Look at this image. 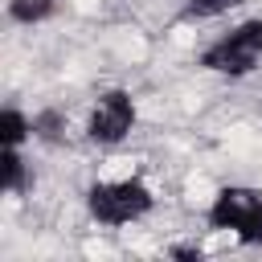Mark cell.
<instances>
[{"instance_id":"52a82bcc","label":"cell","mask_w":262,"mask_h":262,"mask_svg":"<svg viewBox=\"0 0 262 262\" xmlns=\"http://www.w3.org/2000/svg\"><path fill=\"white\" fill-rule=\"evenodd\" d=\"M66 131H70V115L61 106H41L33 115V139L37 143H49V147H61L66 143Z\"/></svg>"},{"instance_id":"30bf717a","label":"cell","mask_w":262,"mask_h":262,"mask_svg":"<svg viewBox=\"0 0 262 262\" xmlns=\"http://www.w3.org/2000/svg\"><path fill=\"white\" fill-rule=\"evenodd\" d=\"M168 258H180V262H201L205 250L196 242H180V246H168Z\"/></svg>"},{"instance_id":"9c48e42d","label":"cell","mask_w":262,"mask_h":262,"mask_svg":"<svg viewBox=\"0 0 262 262\" xmlns=\"http://www.w3.org/2000/svg\"><path fill=\"white\" fill-rule=\"evenodd\" d=\"M33 139V115H25L20 106H4L0 111V147H25Z\"/></svg>"},{"instance_id":"6da1fadb","label":"cell","mask_w":262,"mask_h":262,"mask_svg":"<svg viewBox=\"0 0 262 262\" xmlns=\"http://www.w3.org/2000/svg\"><path fill=\"white\" fill-rule=\"evenodd\" d=\"M82 201H86L90 221L106 225V229L139 225L156 209V192H151V184L143 176H106V180H94Z\"/></svg>"},{"instance_id":"3957f363","label":"cell","mask_w":262,"mask_h":262,"mask_svg":"<svg viewBox=\"0 0 262 262\" xmlns=\"http://www.w3.org/2000/svg\"><path fill=\"white\" fill-rule=\"evenodd\" d=\"M205 225L217 233H229L242 246H262V188H250V184L217 188L205 209Z\"/></svg>"},{"instance_id":"277c9868","label":"cell","mask_w":262,"mask_h":262,"mask_svg":"<svg viewBox=\"0 0 262 262\" xmlns=\"http://www.w3.org/2000/svg\"><path fill=\"white\" fill-rule=\"evenodd\" d=\"M139 123V106H135V94L123 90V86H111L102 90L94 102H90V115H86V143L94 147H119L131 139Z\"/></svg>"},{"instance_id":"ba28073f","label":"cell","mask_w":262,"mask_h":262,"mask_svg":"<svg viewBox=\"0 0 262 262\" xmlns=\"http://www.w3.org/2000/svg\"><path fill=\"white\" fill-rule=\"evenodd\" d=\"M250 0H184L180 4V20L184 25H205V20H221L237 8H246Z\"/></svg>"},{"instance_id":"8992f818","label":"cell","mask_w":262,"mask_h":262,"mask_svg":"<svg viewBox=\"0 0 262 262\" xmlns=\"http://www.w3.org/2000/svg\"><path fill=\"white\" fill-rule=\"evenodd\" d=\"M66 0H8V20L12 25H25V29H37V25H49L53 16H61Z\"/></svg>"},{"instance_id":"7a4b0ae2","label":"cell","mask_w":262,"mask_h":262,"mask_svg":"<svg viewBox=\"0 0 262 262\" xmlns=\"http://www.w3.org/2000/svg\"><path fill=\"white\" fill-rule=\"evenodd\" d=\"M196 66L205 74H217V78H229V82H242V78L258 74L262 70V16L237 20L229 33L213 37L196 53Z\"/></svg>"},{"instance_id":"5b68a950","label":"cell","mask_w":262,"mask_h":262,"mask_svg":"<svg viewBox=\"0 0 262 262\" xmlns=\"http://www.w3.org/2000/svg\"><path fill=\"white\" fill-rule=\"evenodd\" d=\"M33 184V168L25 160V147H0V188L8 196H20Z\"/></svg>"}]
</instances>
